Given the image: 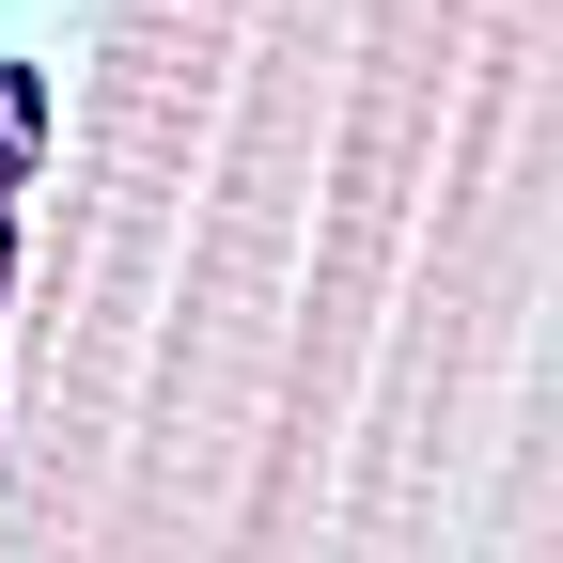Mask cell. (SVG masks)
Wrapping results in <instances>:
<instances>
[{"mask_svg":"<svg viewBox=\"0 0 563 563\" xmlns=\"http://www.w3.org/2000/svg\"><path fill=\"white\" fill-rule=\"evenodd\" d=\"M47 173V79L32 63H0V282H16V203Z\"/></svg>","mask_w":563,"mask_h":563,"instance_id":"1","label":"cell"}]
</instances>
